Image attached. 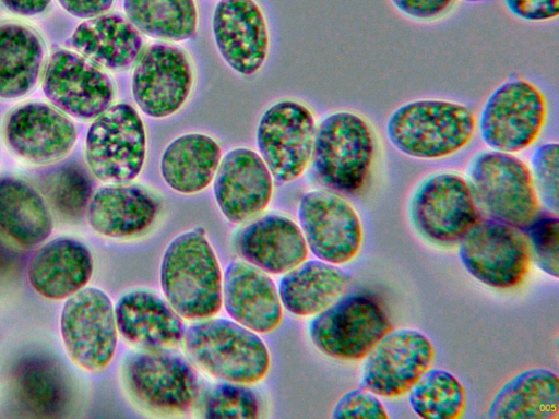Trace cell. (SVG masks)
Wrapping results in <instances>:
<instances>
[{
  "mask_svg": "<svg viewBox=\"0 0 559 419\" xmlns=\"http://www.w3.org/2000/svg\"><path fill=\"white\" fill-rule=\"evenodd\" d=\"M476 116L465 104L437 98L406 101L388 117L385 133L401 154L443 159L464 149L476 132Z\"/></svg>",
  "mask_w": 559,
  "mask_h": 419,
  "instance_id": "cell-1",
  "label": "cell"
},
{
  "mask_svg": "<svg viewBox=\"0 0 559 419\" xmlns=\"http://www.w3.org/2000/svg\"><path fill=\"white\" fill-rule=\"evenodd\" d=\"M159 282L165 299L182 319L198 321L219 312L223 273L203 228L181 232L167 244Z\"/></svg>",
  "mask_w": 559,
  "mask_h": 419,
  "instance_id": "cell-2",
  "label": "cell"
},
{
  "mask_svg": "<svg viewBox=\"0 0 559 419\" xmlns=\"http://www.w3.org/2000/svg\"><path fill=\"white\" fill-rule=\"evenodd\" d=\"M377 148V136L367 118L356 111L337 110L316 127L310 161L324 185L356 194L368 182Z\"/></svg>",
  "mask_w": 559,
  "mask_h": 419,
  "instance_id": "cell-3",
  "label": "cell"
},
{
  "mask_svg": "<svg viewBox=\"0 0 559 419\" xmlns=\"http://www.w3.org/2000/svg\"><path fill=\"white\" fill-rule=\"evenodd\" d=\"M181 343L198 367L225 382L255 384L270 370L267 346L258 333L233 320H198L185 330Z\"/></svg>",
  "mask_w": 559,
  "mask_h": 419,
  "instance_id": "cell-4",
  "label": "cell"
},
{
  "mask_svg": "<svg viewBox=\"0 0 559 419\" xmlns=\"http://www.w3.org/2000/svg\"><path fill=\"white\" fill-rule=\"evenodd\" d=\"M473 196L490 219L526 228L540 213L530 167L514 154L485 149L466 168Z\"/></svg>",
  "mask_w": 559,
  "mask_h": 419,
  "instance_id": "cell-5",
  "label": "cell"
},
{
  "mask_svg": "<svg viewBox=\"0 0 559 419\" xmlns=\"http://www.w3.org/2000/svg\"><path fill=\"white\" fill-rule=\"evenodd\" d=\"M548 118L544 93L523 77L499 84L486 98L476 121L480 140L493 151L516 154L530 148Z\"/></svg>",
  "mask_w": 559,
  "mask_h": 419,
  "instance_id": "cell-6",
  "label": "cell"
},
{
  "mask_svg": "<svg viewBox=\"0 0 559 419\" xmlns=\"http://www.w3.org/2000/svg\"><path fill=\"white\" fill-rule=\"evenodd\" d=\"M84 153L91 172L105 183H129L138 178L145 163L146 132L135 108L117 103L93 119Z\"/></svg>",
  "mask_w": 559,
  "mask_h": 419,
  "instance_id": "cell-7",
  "label": "cell"
},
{
  "mask_svg": "<svg viewBox=\"0 0 559 419\" xmlns=\"http://www.w3.org/2000/svg\"><path fill=\"white\" fill-rule=\"evenodd\" d=\"M391 330V322L377 299L366 294H350L314 315L309 324V336L325 356L357 361Z\"/></svg>",
  "mask_w": 559,
  "mask_h": 419,
  "instance_id": "cell-8",
  "label": "cell"
},
{
  "mask_svg": "<svg viewBox=\"0 0 559 419\" xmlns=\"http://www.w3.org/2000/svg\"><path fill=\"white\" fill-rule=\"evenodd\" d=\"M408 213L416 231L441 246L460 242L481 219L466 178L454 171H439L420 181Z\"/></svg>",
  "mask_w": 559,
  "mask_h": 419,
  "instance_id": "cell-9",
  "label": "cell"
},
{
  "mask_svg": "<svg viewBox=\"0 0 559 419\" xmlns=\"http://www.w3.org/2000/svg\"><path fill=\"white\" fill-rule=\"evenodd\" d=\"M459 258L474 278L502 290L520 286L532 263L524 231L493 219H480L460 240Z\"/></svg>",
  "mask_w": 559,
  "mask_h": 419,
  "instance_id": "cell-10",
  "label": "cell"
},
{
  "mask_svg": "<svg viewBox=\"0 0 559 419\" xmlns=\"http://www.w3.org/2000/svg\"><path fill=\"white\" fill-rule=\"evenodd\" d=\"M123 378L133 399L158 414H185L199 394L193 369L167 349H144L131 355L123 366Z\"/></svg>",
  "mask_w": 559,
  "mask_h": 419,
  "instance_id": "cell-11",
  "label": "cell"
},
{
  "mask_svg": "<svg viewBox=\"0 0 559 419\" xmlns=\"http://www.w3.org/2000/svg\"><path fill=\"white\" fill-rule=\"evenodd\" d=\"M60 332L67 354L76 366L90 372L105 370L118 342L109 296L97 287H84L70 296L61 311Z\"/></svg>",
  "mask_w": 559,
  "mask_h": 419,
  "instance_id": "cell-12",
  "label": "cell"
},
{
  "mask_svg": "<svg viewBox=\"0 0 559 419\" xmlns=\"http://www.w3.org/2000/svg\"><path fill=\"white\" fill-rule=\"evenodd\" d=\"M316 120L295 100H281L260 118L255 140L259 155L273 179L287 183L299 178L311 160Z\"/></svg>",
  "mask_w": 559,
  "mask_h": 419,
  "instance_id": "cell-13",
  "label": "cell"
},
{
  "mask_svg": "<svg viewBox=\"0 0 559 419\" xmlns=\"http://www.w3.org/2000/svg\"><path fill=\"white\" fill-rule=\"evenodd\" d=\"M297 216L308 250L317 259L340 265L358 255L362 225L355 207L342 195L308 191L299 200Z\"/></svg>",
  "mask_w": 559,
  "mask_h": 419,
  "instance_id": "cell-14",
  "label": "cell"
},
{
  "mask_svg": "<svg viewBox=\"0 0 559 419\" xmlns=\"http://www.w3.org/2000/svg\"><path fill=\"white\" fill-rule=\"evenodd\" d=\"M41 89L53 107L81 120H92L107 110L115 98L109 75L74 50L55 51L44 70Z\"/></svg>",
  "mask_w": 559,
  "mask_h": 419,
  "instance_id": "cell-15",
  "label": "cell"
},
{
  "mask_svg": "<svg viewBox=\"0 0 559 419\" xmlns=\"http://www.w3.org/2000/svg\"><path fill=\"white\" fill-rule=\"evenodd\" d=\"M193 81V68L182 48L168 43L153 44L136 60L132 73V96L145 116L163 119L183 107Z\"/></svg>",
  "mask_w": 559,
  "mask_h": 419,
  "instance_id": "cell-16",
  "label": "cell"
},
{
  "mask_svg": "<svg viewBox=\"0 0 559 419\" xmlns=\"http://www.w3.org/2000/svg\"><path fill=\"white\" fill-rule=\"evenodd\" d=\"M435 356L433 344L420 331L391 330L364 358L360 386L380 397L402 396L431 367Z\"/></svg>",
  "mask_w": 559,
  "mask_h": 419,
  "instance_id": "cell-17",
  "label": "cell"
},
{
  "mask_svg": "<svg viewBox=\"0 0 559 419\" xmlns=\"http://www.w3.org/2000/svg\"><path fill=\"white\" fill-rule=\"evenodd\" d=\"M7 146L25 161L44 165L66 157L76 142L71 119L45 103H26L12 109L2 127Z\"/></svg>",
  "mask_w": 559,
  "mask_h": 419,
  "instance_id": "cell-18",
  "label": "cell"
},
{
  "mask_svg": "<svg viewBox=\"0 0 559 419\" xmlns=\"http://www.w3.org/2000/svg\"><path fill=\"white\" fill-rule=\"evenodd\" d=\"M212 32L225 62L241 75H252L269 52V29L254 0H219L213 11Z\"/></svg>",
  "mask_w": 559,
  "mask_h": 419,
  "instance_id": "cell-19",
  "label": "cell"
},
{
  "mask_svg": "<svg viewBox=\"0 0 559 419\" xmlns=\"http://www.w3.org/2000/svg\"><path fill=\"white\" fill-rule=\"evenodd\" d=\"M274 179L261 156L247 147L227 152L213 183L216 204L227 220L243 223L270 204Z\"/></svg>",
  "mask_w": 559,
  "mask_h": 419,
  "instance_id": "cell-20",
  "label": "cell"
},
{
  "mask_svg": "<svg viewBox=\"0 0 559 419\" xmlns=\"http://www.w3.org/2000/svg\"><path fill=\"white\" fill-rule=\"evenodd\" d=\"M222 301L233 321L258 334L271 333L282 322L283 304L275 283L243 260L226 265Z\"/></svg>",
  "mask_w": 559,
  "mask_h": 419,
  "instance_id": "cell-21",
  "label": "cell"
},
{
  "mask_svg": "<svg viewBox=\"0 0 559 419\" xmlns=\"http://www.w3.org/2000/svg\"><path fill=\"white\" fill-rule=\"evenodd\" d=\"M160 210V199L153 191L129 182L97 189L91 196L86 216L98 235L110 239H131L148 231Z\"/></svg>",
  "mask_w": 559,
  "mask_h": 419,
  "instance_id": "cell-22",
  "label": "cell"
},
{
  "mask_svg": "<svg viewBox=\"0 0 559 419\" xmlns=\"http://www.w3.org/2000/svg\"><path fill=\"white\" fill-rule=\"evenodd\" d=\"M234 243L243 261L274 275L299 265L309 251L300 227L278 214L252 220L237 232Z\"/></svg>",
  "mask_w": 559,
  "mask_h": 419,
  "instance_id": "cell-23",
  "label": "cell"
},
{
  "mask_svg": "<svg viewBox=\"0 0 559 419\" xmlns=\"http://www.w3.org/2000/svg\"><path fill=\"white\" fill-rule=\"evenodd\" d=\"M114 309L118 332L142 349H170L182 342V318L166 299L152 291H129Z\"/></svg>",
  "mask_w": 559,
  "mask_h": 419,
  "instance_id": "cell-24",
  "label": "cell"
},
{
  "mask_svg": "<svg viewBox=\"0 0 559 419\" xmlns=\"http://www.w3.org/2000/svg\"><path fill=\"white\" fill-rule=\"evenodd\" d=\"M93 271L94 260L85 244L70 238H57L32 258L28 280L41 297L61 300L84 288Z\"/></svg>",
  "mask_w": 559,
  "mask_h": 419,
  "instance_id": "cell-25",
  "label": "cell"
},
{
  "mask_svg": "<svg viewBox=\"0 0 559 419\" xmlns=\"http://www.w3.org/2000/svg\"><path fill=\"white\" fill-rule=\"evenodd\" d=\"M70 44L96 65L112 71L131 67L143 49L141 33L118 13L84 20L73 31Z\"/></svg>",
  "mask_w": 559,
  "mask_h": 419,
  "instance_id": "cell-26",
  "label": "cell"
},
{
  "mask_svg": "<svg viewBox=\"0 0 559 419\" xmlns=\"http://www.w3.org/2000/svg\"><path fill=\"white\" fill-rule=\"evenodd\" d=\"M350 276L321 260L304 261L283 274L277 291L283 307L296 316H312L345 295Z\"/></svg>",
  "mask_w": 559,
  "mask_h": 419,
  "instance_id": "cell-27",
  "label": "cell"
},
{
  "mask_svg": "<svg viewBox=\"0 0 559 419\" xmlns=\"http://www.w3.org/2000/svg\"><path fill=\"white\" fill-rule=\"evenodd\" d=\"M45 61V44L29 25L0 22V99L26 96L38 83Z\"/></svg>",
  "mask_w": 559,
  "mask_h": 419,
  "instance_id": "cell-28",
  "label": "cell"
},
{
  "mask_svg": "<svg viewBox=\"0 0 559 419\" xmlns=\"http://www.w3.org/2000/svg\"><path fill=\"white\" fill-rule=\"evenodd\" d=\"M221 159V146L212 136L182 134L165 147L160 157V175L175 192L195 194L212 183Z\"/></svg>",
  "mask_w": 559,
  "mask_h": 419,
  "instance_id": "cell-29",
  "label": "cell"
},
{
  "mask_svg": "<svg viewBox=\"0 0 559 419\" xmlns=\"http://www.w3.org/2000/svg\"><path fill=\"white\" fill-rule=\"evenodd\" d=\"M487 416L492 419H557V373L545 368H533L518 373L496 393Z\"/></svg>",
  "mask_w": 559,
  "mask_h": 419,
  "instance_id": "cell-30",
  "label": "cell"
},
{
  "mask_svg": "<svg viewBox=\"0 0 559 419\" xmlns=\"http://www.w3.org/2000/svg\"><path fill=\"white\" fill-rule=\"evenodd\" d=\"M53 228L50 207L44 196L24 180L0 178V231L20 247L43 243Z\"/></svg>",
  "mask_w": 559,
  "mask_h": 419,
  "instance_id": "cell-31",
  "label": "cell"
},
{
  "mask_svg": "<svg viewBox=\"0 0 559 419\" xmlns=\"http://www.w3.org/2000/svg\"><path fill=\"white\" fill-rule=\"evenodd\" d=\"M129 22L142 34L165 41H183L198 29L194 0H123Z\"/></svg>",
  "mask_w": 559,
  "mask_h": 419,
  "instance_id": "cell-32",
  "label": "cell"
},
{
  "mask_svg": "<svg viewBox=\"0 0 559 419\" xmlns=\"http://www.w3.org/2000/svg\"><path fill=\"white\" fill-rule=\"evenodd\" d=\"M14 385L21 402L40 416L60 415L69 403L67 379L60 368L47 359L23 361L16 369Z\"/></svg>",
  "mask_w": 559,
  "mask_h": 419,
  "instance_id": "cell-33",
  "label": "cell"
},
{
  "mask_svg": "<svg viewBox=\"0 0 559 419\" xmlns=\"http://www.w3.org/2000/svg\"><path fill=\"white\" fill-rule=\"evenodd\" d=\"M408 403L425 419H459L466 408V392L451 372L429 368L412 386Z\"/></svg>",
  "mask_w": 559,
  "mask_h": 419,
  "instance_id": "cell-34",
  "label": "cell"
},
{
  "mask_svg": "<svg viewBox=\"0 0 559 419\" xmlns=\"http://www.w3.org/2000/svg\"><path fill=\"white\" fill-rule=\"evenodd\" d=\"M44 191L48 202L60 215L78 218L87 208L92 184L81 167L64 165L45 179Z\"/></svg>",
  "mask_w": 559,
  "mask_h": 419,
  "instance_id": "cell-35",
  "label": "cell"
},
{
  "mask_svg": "<svg viewBox=\"0 0 559 419\" xmlns=\"http://www.w3.org/2000/svg\"><path fill=\"white\" fill-rule=\"evenodd\" d=\"M199 411L204 418H258L260 402L249 385L224 381L203 395Z\"/></svg>",
  "mask_w": 559,
  "mask_h": 419,
  "instance_id": "cell-36",
  "label": "cell"
},
{
  "mask_svg": "<svg viewBox=\"0 0 559 419\" xmlns=\"http://www.w3.org/2000/svg\"><path fill=\"white\" fill-rule=\"evenodd\" d=\"M532 260L547 275L558 278L559 220L557 215H538L523 229Z\"/></svg>",
  "mask_w": 559,
  "mask_h": 419,
  "instance_id": "cell-37",
  "label": "cell"
},
{
  "mask_svg": "<svg viewBox=\"0 0 559 419\" xmlns=\"http://www.w3.org/2000/svg\"><path fill=\"white\" fill-rule=\"evenodd\" d=\"M559 145L546 142L537 146L531 158V173L539 202L551 214L558 215Z\"/></svg>",
  "mask_w": 559,
  "mask_h": 419,
  "instance_id": "cell-38",
  "label": "cell"
},
{
  "mask_svg": "<svg viewBox=\"0 0 559 419\" xmlns=\"http://www.w3.org/2000/svg\"><path fill=\"white\" fill-rule=\"evenodd\" d=\"M331 417L388 419L389 414L376 394L360 386L346 392L336 402Z\"/></svg>",
  "mask_w": 559,
  "mask_h": 419,
  "instance_id": "cell-39",
  "label": "cell"
},
{
  "mask_svg": "<svg viewBox=\"0 0 559 419\" xmlns=\"http://www.w3.org/2000/svg\"><path fill=\"white\" fill-rule=\"evenodd\" d=\"M405 17L416 22H435L447 16L456 0H389Z\"/></svg>",
  "mask_w": 559,
  "mask_h": 419,
  "instance_id": "cell-40",
  "label": "cell"
},
{
  "mask_svg": "<svg viewBox=\"0 0 559 419\" xmlns=\"http://www.w3.org/2000/svg\"><path fill=\"white\" fill-rule=\"evenodd\" d=\"M502 2L510 14L525 22H549L559 15V0H502Z\"/></svg>",
  "mask_w": 559,
  "mask_h": 419,
  "instance_id": "cell-41",
  "label": "cell"
},
{
  "mask_svg": "<svg viewBox=\"0 0 559 419\" xmlns=\"http://www.w3.org/2000/svg\"><path fill=\"white\" fill-rule=\"evenodd\" d=\"M58 2L69 14L86 20L107 13L115 0H58Z\"/></svg>",
  "mask_w": 559,
  "mask_h": 419,
  "instance_id": "cell-42",
  "label": "cell"
},
{
  "mask_svg": "<svg viewBox=\"0 0 559 419\" xmlns=\"http://www.w3.org/2000/svg\"><path fill=\"white\" fill-rule=\"evenodd\" d=\"M9 12L20 16H35L45 12L51 0H0Z\"/></svg>",
  "mask_w": 559,
  "mask_h": 419,
  "instance_id": "cell-43",
  "label": "cell"
},
{
  "mask_svg": "<svg viewBox=\"0 0 559 419\" xmlns=\"http://www.w3.org/2000/svg\"><path fill=\"white\" fill-rule=\"evenodd\" d=\"M9 263V253L8 251L0 244V271L3 270Z\"/></svg>",
  "mask_w": 559,
  "mask_h": 419,
  "instance_id": "cell-44",
  "label": "cell"
},
{
  "mask_svg": "<svg viewBox=\"0 0 559 419\" xmlns=\"http://www.w3.org/2000/svg\"><path fill=\"white\" fill-rule=\"evenodd\" d=\"M463 2H466V3H481V2H486L488 0H461Z\"/></svg>",
  "mask_w": 559,
  "mask_h": 419,
  "instance_id": "cell-45",
  "label": "cell"
}]
</instances>
